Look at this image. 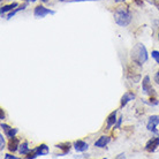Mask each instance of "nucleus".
I'll return each mask as SVG.
<instances>
[{"label":"nucleus","mask_w":159,"mask_h":159,"mask_svg":"<svg viewBox=\"0 0 159 159\" xmlns=\"http://www.w3.org/2000/svg\"><path fill=\"white\" fill-rule=\"evenodd\" d=\"M114 1H116V2H120V1H125V0H114Z\"/></svg>","instance_id":"bb28decb"},{"label":"nucleus","mask_w":159,"mask_h":159,"mask_svg":"<svg viewBox=\"0 0 159 159\" xmlns=\"http://www.w3.org/2000/svg\"><path fill=\"white\" fill-rule=\"evenodd\" d=\"M116 158H125V155H119Z\"/></svg>","instance_id":"393cba45"},{"label":"nucleus","mask_w":159,"mask_h":159,"mask_svg":"<svg viewBox=\"0 0 159 159\" xmlns=\"http://www.w3.org/2000/svg\"><path fill=\"white\" fill-rule=\"evenodd\" d=\"M116 122V111L112 112L107 118V123H106V129H111L112 126H114Z\"/></svg>","instance_id":"ddd939ff"},{"label":"nucleus","mask_w":159,"mask_h":159,"mask_svg":"<svg viewBox=\"0 0 159 159\" xmlns=\"http://www.w3.org/2000/svg\"><path fill=\"white\" fill-rule=\"evenodd\" d=\"M20 139H17V137H12V139H9V143H8V150L11 152H15L17 151L19 149H20Z\"/></svg>","instance_id":"423d86ee"},{"label":"nucleus","mask_w":159,"mask_h":159,"mask_svg":"<svg viewBox=\"0 0 159 159\" xmlns=\"http://www.w3.org/2000/svg\"><path fill=\"white\" fill-rule=\"evenodd\" d=\"M114 20L116 23L121 25V27H127L131 21V14L127 7L120 6L116 9L114 12Z\"/></svg>","instance_id":"f03ea898"},{"label":"nucleus","mask_w":159,"mask_h":159,"mask_svg":"<svg viewBox=\"0 0 159 159\" xmlns=\"http://www.w3.org/2000/svg\"><path fill=\"white\" fill-rule=\"evenodd\" d=\"M150 100H151V102H150V103H149V104H150V105H158V104H159V102H158V100L153 99V98H152V99H150Z\"/></svg>","instance_id":"4be33fe9"},{"label":"nucleus","mask_w":159,"mask_h":159,"mask_svg":"<svg viewBox=\"0 0 159 159\" xmlns=\"http://www.w3.org/2000/svg\"><path fill=\"white\" fill-rule=\"evenodd\" d=\"M42 1H43V2H48V0H42Z\"/></svg>","instance_id":"c85d7f7f"},{"label":"nucleus","mask_w":159,"mask_h":159,"mask_svg":"<svg viewBox=\"0 0 159 159\" xmlns=\"http://www.w3.org/2000/svg\"><path fill=\"white\" fill-rule=\"evenodd\" d=\"M142 90L144 91V93H147L149 96H152L155 93V90L150 84V77L149 76H145L142 81Z\"/></svg>","instance_id":"39448f33"},{"label":"nucleus","mask_w":159,"mask_h":159,"mask_svg":"<svg viewBox=\"0 0 159 159\" xmlns=\"http://www.w3.org/2000/svg\"><path fill=\"white\" fill-rule=\"evenodd\" d=\"M159 147V137H155V139H151L145 145V149H147L149 152H153L156 151V149Z\"/></svg>","instance_id":"6e6552de"},{"label":"nucleus","mask_w":159,"mask_h":159,"mask_svg":"<svg viewBox=\"0 0 159 159\" xmlns=\"http://www.w3.org/2000/svg\"><path fill=\"white\" fill-rule=\"evenodd\" d=\"M70 143H60L57 145V148H59V149H61L62 151H64V155H66V153H68L69 152V150H70Z\"/></svg>","instance_id":"f3484780"},{"label":"nucleus","mask_w":159,"mask_h":159,"mask_svg":"<svg viewBox=\"0 0 159 159\" xmlns=\"http://www.w3.org/2000/svg\"><path fill=\"white\" fill-rule=\"evenodd\" d=\"M157 127H159V116H152L149 118L148 121L147 128L149 131H152L153 134H158V129Z\"/></svg>","instance_id":"7ed1b4c3"},{"label":"nucleus","mask_w":159,"mask_h":159,"mask_svg":"<svg viewBox=\"0 0 159 159\" xmlns=\"http://www.w3.org/2000/svg\"><path fill=\"white\" fill-rule=\"evenodd\" d=\"M5 159H17V157L12 156V155H6L5 156Z\"/></svg>","instance_id":"412c9836"},{"label":"nucleus","mask_w":159,"mask_h":159,"mask_svg":"<svg viewBox=\"0 0 159 159\" xmlns=\"http://www.w3.org/2000/svg\"><path fill=\"white\" fill-rule=\"evenodd\" d=\"M15 7H17V4H16V2H13V4H11V5L2 6V7H1V15L6 12H12L13 9H15Z\"/></svg>","instance_id":"dca6fc26"},{"label":"nucleus","mask_w":159,"mask_h":159,"mask_svg":"<svg viewBox=\"0 0 159 159\" xmlns=\"http://www.w3.org/2000/svg\"><path fill=\"white\" fill-rule=\"evenodd\" d=\"M5 148V139H4V135L0 134V150L2 151Z\"/></svg>","instance_id":"6ab92c4d"},{"label":"nucleus","mask_w":159,"mask_h":159,"mask_svg":"<svg viewBox=\"0 0 159 159\" xmlns=\"http://www.w3.org/2000/svg\"><path fill=\"white\" fill-rule=\"evenodd\" d=\"M135 99V93H133V92H125L122 96V98H121V107H123V106H126L130 100H134Z\"/></svg>","instance_id":"9d476101"},{"label":"nucleus","mask_w":159,"mask_h":159,"mask_svg":"<svg viewBox=\"0 0 159 159\" xmlns=\"http://www.w3.org/2000/svg\"><path fill=\"white\" fill-rule=\"evenodd\" d=\"M88 148H89V145H88L87 142H84V141H81V139L76 141L75 143H74V149H75V150L77 152H84V151H87Z\"/></svg>","instance_id":"9b49d317"},{"label":"nucleus","mask_w":159,"mask_h":159,"mask_svg":"<svg viewBox=\"0 0 159 159\" xmlns=\"http://www.w3.org/2000/svg\"><path fill=\"white\" fill-rule=\"evenodd\" d=\"M0 116H1V120H5V114L2 110H0Z\"/></svg>","instance_id":"b1692460"},{"label":"nucleus","mask_w":159,"mask_h":159,"mask_svg":"<svg viewBox=\"0 0 159 159\" xmlns=\"http://www.w3.org/2000/svg\"><path fill=\"white\" fill-rule=\"evenodd\" d=\"M27 6H28V2H25V4H23L22 6H20V7L15 8V9H13L12 12L7 15V19H11V17H13V16L15 15L16 13H19L20 11H23V9H25V8H27Z\"/></svg>","instance_id":"2eb2a0df"},{"label":"nucleus","mask_w":159,"mask_h":159,"mask_svg":"<svg viewBox=\"0 0 159 159\" xmlns=\"http://www.w3.org/2000/svg\"><path fill=\"white\" fill-rule=\"evenodd\" d=\"M34 151L36 152L38 156H46L50 150H48V147L46 144H40V145H38Z\"/></svg>","instance_id":"f8f14e48"},{"label":"nucleus","mask_w":159,"mask_h":159,"mask_svg":"<svg viewBox=\"0 0 159 159\" xmlns=\"http://www.w3.org/2000/svg\"><path fill=\"white\" fill-rule=\"evenodd\" d=\"M151 57L156 60V61H157V64H159V52L158 51H156V50H155V51H152L151 52Z\"/></svg>","instance_id":"a211bd4d"},{"label":"nucleus","mask_w":159,"mask_h":159,"mask_svg":"<svg viewBox=\"0 0 159 159\" xmlns=\"http://www.w3.org/2000/svg\"><path fill=\"white\" fill-rule=\"evenodd\" d=\"M60 1H73V0H60Z\"/></svg>","instance_id":"cd10ccee"},{"label":"nucleus","mask_w":159,"mask_h":159,"mask_svg":"<svg viewBox=\"0 0 159 159\" xmlns=\"http://www.w3.org/2000/svg\"><path fill=\"white\" fill-rule=\"evenodd\" d=\"M0 127L4 129L5 131V135L7 136V137H9V139H12V137H14V136L17 134V129L16 128H11L9 126H7V125H5V123H1L0 125Z\"/></svg>","instance_id":"0eeeda50"},{"label":"nucleus","mask_w":159,"mask_h":159,"mask_svg":"<svg viewBox=\"0 0 159 159\" xmlns=\"http://www.w3.org/2000/svg\"><path fill=\"white\" fill-rule=\"evenodd\" d=\"M155 81H156V83L159 84V70L157 73H156V75H155Z\"/></svg>","instance_id":"aec40b11"},{"label":"nucleus","mask_w":159,"mask_h":159,"mask_svg":"<svg viewBox=\"0 0 159 159\" xmlns=\"http://www.w3.org/2000/svg\"><path fill=\"white\" fill-rule=\"evenodd\" d=\"M110 142H111V137H110V136H100L99 139L95 142V147L96 148H105Z\"/></svg>","instance_id":"1a4fd4ad"},{"label":"nucleus","mask_w":159,"mask_h":159,"mask_svg":"<svg viewBox=\"0 0 159 159\" xmlns=\"http://www.w3.org/2000/svg\"><path fill=\"white\" fill-rule=\"evenodd\" d=\"M158 38H159V36H158Z\"/></svg>","instance_id":"c756f323"},{"label":"nucleus","mask_w":159,"mask_h":159,"mask_svg":"<svg viewBox=\"0 0 159 159\" xmlns=\"http://www.w3.org/2000/svg\"><path fill=\"white\" fill-rule=\"evenodd\" d=\"M21 155H29L30 153V149L28 147V142H23V143L20 145V149H19Z\"/></svg>","instance_id":"4468645a"},{"label":"nucleus","mask_w":159,"mask_h":159,"mask_svg":"<svg viewBox=\"0 0 159 159\" xmlns=\"http://www.w3.org/2000/svg\"><path fill=\"white\" fill-rule=\"evenodd\" d=\"M56 12L54 11H51V9H48V8H45L44 6H37L35 8V11H34V15L40 19V17H44V16L46 15H54Z\"/></svg>","instance_id":"20e7f679"},{"label":"nucleus","mask_w":159,"mask_h":159,"mask_svg":"<svg viewBox=\"0 0 159 159\" xmlns=\"http://www.w3.org/2000/svg\"><path fill=\"white\" fill-rule=\"evenodd\" d=\"M36 0H27V2H35Z\"/></svg>","instance_id":"a878e982"},{"label":"nucleus","mask_w":159,"mask_h":159,"mask_svg":"<svg viewBox=\"0 0 159 159\" xmlns=\"http://www.w3.org/2000/svg\"><path fill=\"white\" fill-rule=\"evenodd\" d=\"M122 119H123V118L121 116V118L119 119V121H118V123H116V127H118V128H120V126H121V121H122Z\"/></svg>","instance_id":"5701e85b"},{"label":"nucleus","mask_w":159,"mask_h":159,"mask_svg":"<svg viewBox=\"0 0 159 159\" xmlns=\"http://www.w3.org/2000/svg\"><path fill=\"white\" fill-rule=\"evenodd\" d=\"M130 57L131 60L137 65H143L148 61V58H149V54H148L147 48L144 46L143 44H136L134 48H131L130 51Z\"/></svg>","instance_id":"f257e3e1"}]
</instances>
